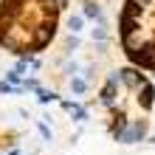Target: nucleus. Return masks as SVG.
<instances>
[{
    "mask_svg": "<svg viewBox=\"0 0 155 155\" xmlns=\"http://www.w3.org/2000/svg\"><path fill=\"white\" fill-rule=\"evenodd\" d=\"M59 0H0V45L17 57L40 54L57 37Z\"/></svg>",
    "mask_w": 155,
    "mask_h": 155,
    "instance_id": "obj_1",
    "label": "nucleus"
},
{
    "mask_svg": "<svg viewBox=\"0 0 155 155\" xmlns=\"http://www.w3.org/2000/svg\"><path fill=\"white\" fill-rule=\"evenodd\" d=\"M118 45L133 68L155 74V0H124L121 3Z\"/></svg>",
    "mask_w": 155,
    "mask_h": 155,
    "instance_id": "obj_2",
    "label": "nucleus"
},
{
    "mask_svg": "<svg viewBox=\"0 0 155 155\" xmlns=\"http://www.w3.org/2000/svg\"><path fill=\"white\" fill-rule=\"evenodd\" d=\"M85 14H82V12H74V14H71L68 17V28H71V34H82V31H85Z\"/></svg>",
    "mask_w": 155,
    "mask_h": 155,
    "instance_id": "obj_3",
    "label": "nucleus"
},
{
    "mask_svg": "<svg viewBox=\"0 0 155 155\" xmlns=\"http://www.w3.org/2000/svg\"><path fill=\"white\" fill-rule=\"evenodd\" d=\"M82 14H85V20H99V23H102V6L93 3V0H87V3H85Z\"/></svg>",
    "mask_w": 155,
    "mask_h": 155,
    "instance_id": "obj_4",
    "label": "nucleus"
},
{
    "mask_svg": "<svg viewBox=\"0 0 155 155\" xmlns=\"http://www.w3.org/2000/svg\"><path fill=\"white\" fill-rule=\"evenodd\" d=\"M85 90H87V82L85 79H82V76H71V93H74V96H82Z\"/></svg>",
    "mask_w": 155,
    "mask_h": 155,
    "instance_id": "obj_5",
    "label": "nucleus"
},
{
    "mask_svg": "<svg viewBox=\"0 0 155 155\" xmlns=\"http://www.w3.org/2000/svg\"><path fill=\"white\" fill-rule=\"evenodd\" d=\"M90 37H93V40H104V37H107V31H104V25H102V23H99V25H96V28H93V31H90Z\"/></svg>",
    "mask_w": 155,
    "mask_h": 155,
    "instance_id": "obj_6",
    "label": "nucleus"
},
{
    "mask_svg": "<svg viewBox=\"0 0 155 155\" xmlns=\"http://www.w3.org/2000/svg\"><path fill=\"white\" fill-rule=\"evenodd\" d=\"M0 93H17V87L12 85V82H6V79H3V82H0Z\"/></svg>",
    "mask_w": 155,
    "mask_h": 155,
    "instance_id": "obj_7",
    "label": "nucleus"
}]
</instances>
